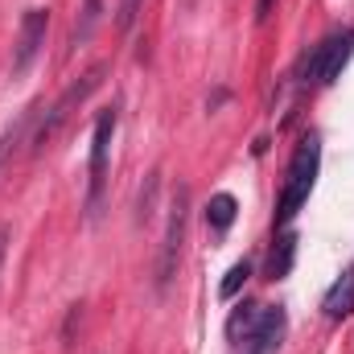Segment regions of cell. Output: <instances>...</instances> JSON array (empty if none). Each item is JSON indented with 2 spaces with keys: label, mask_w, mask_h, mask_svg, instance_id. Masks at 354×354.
I'll return each mask as SVG.
<instances>
[{
  "label": "cell",
  "mask_w": 354,
  "mask_h": 354,
  "mask_svg": "<svg viewBox=\"0 0 354 354\" xmlns=\"http://www.w3.org/2000/svg\"><path fill=\"white\" fill-rule=\"evenodd\" d=\"M260 313H264V305L243 301V305L231 313V322H227V338H231V342H248L252 330H256V322H260Z\"/></svg>",
  "instance_id": "cell-10"
},
{
  "label": "cell",
  "mask_w": 354,
  "mask_h": 354,
  "mask_svg": "<svg viewBox=\"0 0 354 354\" xmlns=\"http://www.w3.org/2000/svg\"><path fill=\"white\" fill-rule=\"evenodd\" d=\"M99 12H103V0H83V21L75 25V33H71V46H83L91 33H95V25H99Z\"/></svg>",
  "instance_id": "cell-12"
},
{
  "label": "cell",
  "mask_w": 354,
  "mask_h": 354,
  "mask_svg": "<svg viewBox=\"0 0 354 354\" xmlns=\"http://www.w3.org/2000/svg\"><path fill=\"white\" fill-rule=\"evenodd\" d=\"M115 124H120V111L107 107V111H99L95 132H91V165H87V218L91 223H95L99 210H103V185H107V161H111Z\"/></svg>",
  "instance_id": "cell-2"
},
{
  "label": "cell",
  "mask_w": 354,
  "mask_h": 354,
  "mask_svg": "<svg viewBox=\"0 0 354 354\" xmlns=\"http://www.w3.org/2000/svg\"><path fill=\"white\" fill-rule=\"evenodd\" d=\"M185 223H189V185H177L174 198H169V223H165L161 256H157V288H169V280L177 276L181 243H185Z\"/></svg>",
  "instance_id": "cell-4"
},
{
  "label": "cell",
  "mask_w": 354,
  "mask_h": 354,
  "mask_svg": "<svg viewBox=\"0 0 354 354\" xmlns=\"http://www.w3.org/2000/svg\"><path fill=\"white\" fill-rule=\"evenodd\" d=\"M292 260H297V235L284 231V235L272 243V252H268V280H284V276L292 272Z\"/></svg>",
  "instance_id": "cell-9"
},
{
  "label": "cell",
  "mask_w": 354,
  "mask_h": 354,
  "mask_svg": "<svg viewBox=\"0 0 354 354\" xmlns=\"http://www.w3.org/2000/svg\"><path fill=\"white\" fill-rule=\"evenodd\" d=\"M317 165H322V140L309 132V136H301V145H297V153L288 161V181H284L280 202H276V223L280 227H288L297 218V210L309 202L313 181H317Z\"/></svg>",
  "instance_id": "cell-1"
},
{
  "label": "cell",
  "mask_w": 354,
  "mask_h": 354,
  "mask_svg": "<svg viewBox=\"0 0 354 354\" xmlns=\"http://www.w3.org/2000/svg\"><path fill=\"white\" fill-rule=\"evenodd\" d=\"M354 54V33H334V37H326L317 50H313V58L305 62V79L301 83H334L338 75H342V66L351 62Z\"/></svg>",
  "instance_id": "cell-5"
},
{
  "label": "cell",
  "mask_w": 354,
  "mask_h": 354,
  "mask_svg": "<svg viewBox=\"0 0 354 354\" xmlns=\"http://www.w3.org/2000/svg\"><path fill=\"white\" fill-rule=\"evenodd\" d=\"M284 330H288L284 309L280 305H264V313H260V322H256V330L248 338V354H276L280 342H284Z\"/></svg>",
  "instance_id": "cell-7"
},
{
  "label": "cell",
  "mask_w": 354,
  "mask_h": 354,
  "mask_svg": "<svg viewBox=\"0 0 354 354\" xmlns=\"http://www.w3.org/2000/svg\"><path fill=\"white\" fill-rule=\"evenodd\" d=\"M103 75H107V66L99 62V66H91V71L83 75V79H79V83H71V87H66L62 95H58V99H54V107L41 115V124H37V132H33V153H41V149H46V145H50V140L62 132V124L75 115V107L87 99L91 91H99Z\"/></svg>",
  "instance_id": "cell-3"
},
{
  "label": "cell",
  "mask_w": 354,
  "mask_h": 354,
  "mask_svg": "<svg viewBox=\"0 0 354 354\" xmlns=\"http://www.w3.org/2000/svg\"><path fill=\"white\" fill-rule=\"evenodd\" d=\"M322 309H326V317H330V322H342V317H351V313H354V268H351V272H342V276L330 284V292H326Z\"/></svg>",
  "instance_id": "cell-8"
},
{
  "label": "cell",
  "mask_w": 354,
  "mask_h": 354,
  "mask_svg": "<svg viewBox=\"0 0 354 354\" xmlns=\"http://www.w3.org/2000/svg\"><path fill=\"white\" fill-rule=\"evenodd\" d=\"M235 210H239V206H235L231 194H214L210 206H206V223H210L214 231H227V227L235 223Z\"/></svg>",
  "instance_id": "cell-11"
},
{
  "label": "cell",
  "mask_w": 354,
  "mask_h": 354,
  "mask_svg": "<svg viewBox=\"0 0 354 354\" xmlns=\"http://www.w3.org/2000/svg\"><path fill=\"white\" fill-rule=\"evenodd\" d=\"M46 29H50V12L46 8H29L25 21H21V37H17V50H12V71L25 75L37 58V50L46 46Z\"/></svg>",
  "instance_id": "cell-6"
},
{
  "label": "cell",
  "mask_w": 354,
  "mask_h": 354,
  "mask_svg": "<svg viewBox=\"0 0 354 354\" xmlns=\"http://www.w3.org/2000/svg\"><path fill=\"white\" fill-rule=\"evenodd\" d=\"M8 239H12V231L0 227V268H4V256H8Z\"/></svg>",
  "instance_id": "cell-17"
},
{
  "label": "cell",
  "mask_w": 354,
  "mask_h": 354,
  "mask_svg": "<svg viewBox=\"0 0 354 354\" xmlns=\"http://www.w3.org/2000/svg\"><path fill=\"white\" fill-rule=\"evenodd\" d=\"M157 185H161V169H153V174H149V185L140 189V223L153 218V194H157Z\"/></svg>",
  "instance_id": "cell-15"
},
{
  "label": "cell",
  "mask_w": 354,
  "mask_h": 354,
  "mask_svg": "<svg viewBox=\"0 0 354 354\" xmlns=\"http://www.w3.org/2000/svg\"><path fill=\"white\" fill-rule=\"evenodd\" d=\"M140 4H145V0H120V8H115V25H120V33H128V29L136 25Z\"/></svg>",
  "instance_id": "cell-14"
},
{
  "label": "cell",
  "mask_w": 354,
  "mask_h": 354,
  "mask_svg": "<svg viewBox=\"0 0 354 354\" xmlns=\"http://www.w3.org/2000/svg\"><path fill=\"white\" fill-rule=\"evenodd\" d=\"M248 276H252V264H248V260L231 264V272L223 276V288H218V292H223V301H231V297H235V292H239V288L248 284Z\"/></svg>",
  "instance_id": "cell-13"
},
{
  "label": "cell",
  "mask_w": 354,
  "mask_h": 354,
  "mask_svg": "<svg viewBox=\"0 0 354 354\" xmlns=\"http://www.w3.org/2000/svg\"><path fill=\"white\" fill-rule=\"evenodd\" d=\"M272 4H276V0H260V4H256V21H268V17H272Z\"/></svg>",
  "instance_id": "cell-18"
},
{
  "label": "cell",
  "mask_w": 354,
  "mask_h": 354,
  "mask_svg": "<svg viewBox=\"0 0 354 354\" xmlns=\"http://www.w3.org/2000/svg\"><path fill=\"white\" fill-rule=\"evenodd\" d=\"M17 136H21V128H17V132H8V136H0V165H4V157L12 153V145H17Z\"/></svg>",
  "instance_id": "cell-16"
}]
</instances>
